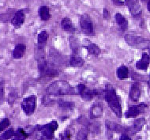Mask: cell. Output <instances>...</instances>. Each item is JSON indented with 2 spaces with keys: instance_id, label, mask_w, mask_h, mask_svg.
<instances>
[{
  "instance_id": "1",
  "label": "cell",
  "mask_w": 150,
  "mask_h": 140,
  "mask_svg": "<svg viewBox=\"0 0 150 140\" xmlns=\"http://www.w3.org/2000/svg\"><path fill=\"white\" fill-rule=\"evenodd\" d=\"M104 98H105L107 103L108 104L111 110L115 112V114L118 117H122V111L121 104L119 102V100L117 97L116 92L115 90L114 87L110 84H108L105 86Z\"/></svg>"
},
{
  "instance_id": "2",
  "label": "cell",
  "mask_w": 150,
  "mask_h": 140,
  "mask_svg": "<svg viewBox=\"0 0 150 140\" xmlns=\"http://www.w3.org/2000/svg\"><path fill=\"white\" fill-rule=\"evenodd\" d=\"M47 92L52 96H62L72 94L74 93V90L67 82L59 80L52 83L47 89Z\"/></svg>"
},
{
  "instance_id": "3",
  "label": "cell",
  "mask_w": 150,
  "mask_h": 140,
  "mask_svg": "<svg viewBox=\"0 0 150 140\" xmlns=\"http://www.w3.org/2000/svg\"><path fill=\"white\" fill-rule=\"evenodd\" d=\"M38 68L41 77H55L59 75V71L55 66L52 63L44 60V58L40 59Z\"/></svg>"
},
{
  "instance_id": "4",
  "label": "cell",
  "mask_w": 150,
  "mask_h": 140,
  "mask_svg": "<svg viewBox=\"0 0 150 140\" xmlns=\"http://www.w3.org/2000/svg\"><path fill=\"white\" fill-rule=\"evenodd\" d=\"M81 29L82 32L86 35L92 36L94 34V28L92 19L88 14H83L79 18Z\"/></svg>"
},
{
  "instance_id": "5",
  "label": "cell",
  "mask_w": 150,
  "mask_h": 140,
  "mask_svg": "<svg viewBox=\"0 0 150 140\" xmlns=\"http://www.w3.org/2000/svg\"><path fill=\"white\" fill-rule=\"evenodd\" d=\"M36 96H30L23 100L21 103V108L26 115H32L36 109Z\"/></svg>"
},
{
  "instance_id": "6",
  "label": "cell",
  "mask_w": 150,
  "mask_h": 140,
  "mask_svg": "<svg viewBox=\"0 0 150 140\" xmlns=\"http://www.w3.org/2000/svg\"><path fill=\"white\" fill-rule=\"evenodd\" d=\"M125 4L129 9L134 18H138L142 13L138 0H125Z\"/></svg>"
},
{
  "instance_id": "7",
  "label": "cell",
  "mask_w": 150,
  "mask_h": 140,
  "mask_svg": "<svg viewBox=\"0 0 150 140\" xmlns=\"http://www.w3.org/2000/svg\"><path fill=\"white\" fill-rule=\"evenodd\" d=\"M38 128L40 131H42L43 135L45 139H53V133L58 128V124L56 121H52V122L49 123L48 124L40 126Z\"/></svg>"
},
{
  "instance_id": "8",
  "label": "cell",
  "mask_w": 150,
  "mask_h": 140,
  "mask_svg": "<svg viewBox=\"0 0 150 140\" xmlns=\"http://www.w3.org/2000/svg\"><path fill=\"white\" fill-rule=\"evenodd\" d=\"M78 93L84 100H92L97 94L96 90L88 89L84 84H79L78 86Z\"/></svg>"
},
{
  "instance_id": "9",
  "label": "cell",
  "mask_w": 150,
  "mask_h": 140,
  "mask_svg": "<svg viewBox=\"0 0 150 140\" xmlns=\"http://www.w3.org/2000/svg\"><path fill=\"white\" fill-rule=\"evenodd\" d=\"M147 108V105L145 104H141L139 105H134V106L129 107L128 110L125 113V117L127 118H133L136 117L137 116L142 112L143 110Z\"/></svg>"
},
{
  "instance_id": "10",
  "label": "cell",
  "mask_w": 150,
  "mask_h": 140,
  "mask_svg": "<svg viewBox=\"0 0 150 140\" xmlns=\"http://www.w3.org/2000/svg\"><path fill=\"white\" fill-rule=\"evenodd\" d=\"M125 41L130 46H139L146 42V41L143 37L129 35V34H127L125 36Z\"/></svg>"
},
{
  "instance_id": "11",
  "label": "cell",
  "mask_w": 150,
  "mask_h": 140,
  "mask_svg": "<svg viewBox=\"0 0 150 140\" xmlns=\"http://www.w3.org/2000/svg\"><path fill=\"white\" fill-rule=\"evenodd\" d=\"M25 19V12H24V11L20 10V11H18L15 13L13 18L11 20V23L16 28H19L24 24Z\"/></svg>"
},
{
  "instance_id": "12",
  "label": "cell",
  "mask_w": 150,
  "mask_h": 140,
  "mask_svg": "<svg viewBox=\"0 0 150 140\" xmlns=\"http://www.w3.org/2000/svg\"><path fill=\"white\" fill-rule=\"evenodd\" d=\"M70 63L71 67L74 68H81L82 67L85 62L82 58L81 57L78 52H72L71 57H70Z\"/></svg>"
},
{
  "instance_id": "13",
  "label": "cell",
  "mask_w": 150,
  "mask_h": 140,
  "mask_svg": "<svg viewBox=\"0 0 150 140\" xmlns=\"http://www.w3.org/2000/svg\"><path fill=\"white\" fill-rule=\"evenodd\" d=\"M149 65V55L145 52L142 55V59L136 63V68L139 70H147Z\"/></svg>"
},
{
  "instance_id": "14",
  "label": "cell",
  "mask_w": 150,
  "mask_h": 140,
  "mask_svg": "<svg viewBox=\"0 0 150 140\" xmlns=\"http://www.w3.org/2000/svg\"><path fill=\"white\" fill-rule=\"evenodd\" d=\"M26 47L24 44H18L14 48V49L13 51V58L18 60V59H21L23 57L24 54L25 52Z\"/></svg>"
},
{
  "instance_id": "15",
  "label": "cell",
  "mask_w": 150,
  "mask_h": 140,
  "mask_svg": "<svg viewBox=\"0 0 150 140\" xmlns=\"http://www.w3.org/2000/svg\"><path fill=\"white\" fill-rule=\"evenodd\" d=\"M141 97V90L137 83H134L129 91V97L134 101H137Z\"/></svg>"
},
{
  "instance_id": "16",
  "label": "cell",
  "mask_w": 150,
  "mask_h": 140,
  "mask_svg": "<svg viewBox=\"0 0 150 140\" xmlns=\"http://www.w3.org/2000/svg\"><path fill=\"white\" fill-rule=\"evenodd\" d=\"M115 21L118 24V26H119V28L122 31H125L126 29L128 28V21L125 18L124 16H122L120 13L115 14Z\"/></svg>"
},
{
  "instance_id": "17",
  "label": "cell",
  "mask_w": 150,
  "mask_h": 140,
  "mask_svg": "<svg viewBox=\"0 0 150 140\" xmlns=\"http://www.w3.org/2000/svg\"><path fill=\"white\" fill-rule=\"evenodd\" d=\"M61 27L64 31L67 33H73L75 31V28L72 23V21L69 18H62L61 21Z\"/></svg>"
},
{
  "instance_id": "18",
  "label": "cell",
  "mask_w": 150,
  "mask_h": 140,
  "mask_svg": "<svg viewBox=\"0 0 150 140\" xmlns=\"http://www.w3.org/2000/svg\"><path fill=\"white\" fill-rule=\"evenodd\" d=\"M103 111H104V109H103L101 105H100V104H94L91 108V118L92 119H96V118L100 117L102 116V114H103Z\"/></svg>"
},
{
  "instance_id": "19",
  "label": "cell",
  "mask_w": 150,
  "mask_h": 140,
  "mask_svg": "<svg viewBox=\"0 0 150 140\" xmlns=\"http://www.w3.org/2000/svg\"><path fill=\"white\" fill-rule=\"evenodd\" d=\"M85 48L88 50L89 54L92 55H94V56H98V55H100L101 52L100 48L96 44L92 43V42H89L88 45L85 46Z\"/></svg>"
},
{
  "instance_id": "20",
  "label": "cell",
  "mask_w": 150,
  "mask_h": 140,
  "mask_svg": "<svg viewBox=\"0 0 150 140\" xmlns=\"http://www.w3.org/2000/svg\"><path fill=\"white\" fill-rule=\"evenodd\" d=\"M39 16L42 21H48L51 18L49 8L46 6H43L39 9Z\"/></svg>"
},
{
  "instance_id": "21",
  "label": "cell",
  "mask_w": 150,
  "mask_h": 140,
  "mask_svg": "<svg viewBox=\"0 0 150 140\" xmlns=\"http://www.w3.org/2000/svg\"><path fill=\"white\" fill-rule=\"evenodd\" d=\"M129 70L126 66H121L117 69V77L120 80H123L128 78Z\"/></svg>"
},
{
  "instance_id": "22",
  "label": "cell",
  "mask_w": 150,
  "mask_h": 140,
  "mask_svg": "<svg viewBox=\"0 0 150 140\" xmlns=\"http://www.w3.org/2000/svg\"><path fill=\"white\" fill-rule=\"evenodd\" d=\"M69 42H70V48H71V50H72V52H78L79 42H78V40L77 39V37H75L74 36H70Z\"/></svg>"
},
{
  "instance_id": "23",
  "label": "cell",
  "mask_w": 150,
  "mask_h": 140,
  "mask_svg": "<svg viewBox=\"0 0 150 140\" xmlns=\"http://www.w3.org/2000/svg\"><path fill=\"white\" fill-rule=\"evenodd\" d=\"M145 119H137V121H135L134 125L132 126V132L133 134H134V133L137 132V131H139L140 130L142 129L145 124Z\"/></svg>"
},
{
  "instance_id": "24",
  "label": "cell",
  "mask_w": 150,
  "mask_h": 140,
  "mask_svg": "<svg viewBox=\"0 0 150 140\" xmlns=\"http://www.w3.org/2000/svg\"><path fill=\"white\" fill-rule=\"evenodd\" d=\"M14 135H15L13 140H25L26 138L28 137V135L22 128H18Z\"/></svg>"
},
{
  "instance_id": "25",
  "label": "cell",
  "mask_w": 150,
  "mask_h": 140,
  "mask_svg": "<svg viewBox=\"0 0 150 140\" xmlns=\"http://www.w3.org/2000/svg\"><path fill=\"white\" fill-rule=\"evenodd\" d=\"M48 37H49V34L45 30L39 33V35H38V44H39V45H44L47 41Z\"/></svg>"
},
{
  "instance_id": "26",
  "label": "cell",
  "mask_w": 150,
  "mask_h": 140,
  "mask_svg": "<svg viewBox=\"0 0 150 140\" xmlns=\"http://www.w3.org/2000/svg\"><path fill=\"white\" fill-rule=\"evenodd\" d=\"M106 126L109 130L114 131H120L122 129L121 126L117 124L116 123L111 122V121H109V120H107L106 121Z\"/></svg>"
},
{
  "instance_id": "27",
  "label": "cell",
  "mask_w": 150,
  "mask_h": 140,
  "mask_svg": "<svg viewBox=\"0 0 150 140\" xmlns=\"http://www.w3.org/2000/svg\"><path fill=\"white\" fill-rule=\"evenodd\" d=\"M78 140H88V130L86 128H82L78 133Z\"/></svg>"
},
{
  "instance_id": "28",
  "label": "cell",
  "mask_w": 150,
  "mask_h": 140,
  "mask_svg": "<svg viewBox=\"0 0 150 140\" xmlns=\"http://www.w3.org/2000/svg\"><path fill=\"white\" fill-rule=\"evenodd\" d=\"M13 135H14V131H13V129L11 128V129L7 130L6 131H5V132L2 135V136H1V140L10 139Z\"/></svg>"
},
{
  "instance_id": "29",
  "label": "cell",
  "mask_w": 150,
  "mask_h": 140,
  "mask_svg": "<svg viewBox=\"0 0 150 140\" xmlns=\"http://www.w3.org/2000/svg\"><path fill=\"white\" fill-rule=\"evenodd\" d=\"M11 125V121L10 119L6 118L3 120H2V122L0 123V132L3 131V130H5L6 127H8Z\"/></svg>"
},
{
  "instance_id": "30",
  "label": "cell",
  "mask_w": 150,
  "mask_h": 140,
  "mask_svg": "<svg viewBox=\"0 0 150 140\" xmlns=\"http://www.w3.org/2000/svg\"><path fill=\"white\" fill-rule=\"evenodd\" d=\"M59 106L63 109H72L74 107V103L70 101H59Z\"/></svg>"
},
{
  "instance_id": "31",
  "label": "cell",
  "mask_w": 150,
  "mask_h": 140,
  "mask_svg": "<svg viewBox=\"0 0 150 140\" xmlns=\"http://www.w3.org/2000/svg\"><path fill=\"white\" fill-rule=\"evenodd\" d=\"M70 137H71V135H70V131H65L64 132L62 133L61 136H60V139L61 140H70Z\"/></svg>"
},
{
  "instance_id": "32",
  "label": "cell",
  "mask_w": 150,
  "mask_h": 140,
  "mask_svg": "<svg viewBox=\"0 0 150 140\" xmlns=\"http://www.w3.org/2000/svg\"><path fill=\"white\" fill-rule=\"evenodd\" d=\"M4 97V82L0 81V100H2Z\"/></svg>"
},
{
  "instance_id": "33",
  "label": "cell",
  "mask_w": 150,
  "mask_h": 140,
  "mask_svg": "<svg viewBox=\"0 0 150 140\" xmlns=\"http://www.w3.org/2000/svg\"><path fill=\"white\" fill-rule=\"evenodd\" d=\"M119 140H132L127 135V134H122V135L120 136V139Z\"/></svg>"
},
{
  "instance_id": "34",
  "label": "cell",
  "mask_w": 150,
  "mask_h": 140,
  "mask_svg": "<svg viewBox=\"0 0 150 140\" xmlns=\"http://www.w3.org/2000/svg\"><path fill=\"white\" fill-rule=\"evenodd\" d=\"M112 1H113L114 4H115V5L117 6H122L123 4H124V3H123V2H122V1H120V0H112Z\"/></svg>"
},
{
  "instance_id": "35",
  "label": "cell",
  "mask_w": 150,
  "mask_h": 140,
  "mask_svg": "<svg viewBox=\"0 0 150 140\" xmlns=\"http://www.w3.org/2000/svg\"><path fill=\"white\" fill-rule=\"evenodd\" d=\"M110 17V14H109V11L107 10V9H104V18L105 19H108V18Z\"/></svg>"
},
{
  "instance_id": "36",
  "label": "cell",
  "mask_w": 150,
  "mask_h": 140,
  "mask_svg": "<svg viewBox=\"0 0 150 140\" xmlns=\"http://www.w3.org/2000/svg\"><path fill=\"white\" fill-rule=\"evenodd\" d=\"M147 8H148V11H150V2H149H149H148Z\"/></svg>"
}]
</instances>
